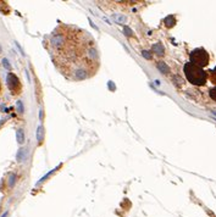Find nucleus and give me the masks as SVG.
<instances>
[{
  "label": "nucleus",
  "instance_id": "1",
  "mask_svg": "<svg viewBox=\"0 0 216 217\" xmlns=\"http://www.w3.org/2000/svg\"><path fill=\"white\" fill-rule=\"evenodd\" d=\"M55 65L67 78L81 81L97 73L98 50L90 34L73 26H61L50 38Z\"/></svg>",
  "mask_w": 216,
  "mask_h": 217
},
{
  "label": "nucleus",
  "instance_id": "2",
  "mask_svg": "<svg viewBox=\"0 0 216 217\" xmlns=\"http://www.w3.org/2000/svg\"><path fill=\"white\" fill-rule=\"evenodd\" d=\"M184 74L188 82L194 85H204L206 83L208 73L199 66L194 65L192 62H187L184 65Z\"/></svg>",
  "mask_w": 216,
  "mask_h": 217
},
{
  "label": "nucleus",
  "instance_id": "3",
  "mask_svg": "<svg viewBox=\"0 0 216 217\" xmlns=\"http://www.w3.org/2000/svg\"><path fill=\"white\" fill-rule=\"evenodd\" d=\"M190 62L194 63V65L199 66V67H205L209 63V54L206 52L205 49L203 48H197L190 52Z\"/></svg>",
  "mask_w": 216,
  "mask_h": 217
},
{
  "label": "nucleus",
  "instance_id": "4",
  "mask_svg": "<svg viewBox=\"0 0 216 217\" xmlns=\"http://www.w3.org/2000/svg\"><path fill=\"white\" fill-rule=\"evenodd\" d=\"M6 82H8V87H9V89L12 92V93H19L20 90V81L19 78L16 77V76L14 73H9L8 74V78H6Z\"/></svg>",
  "mask_w": 216,
  "mask_h": 217
},
{
  "label": "nucleus",
  "instance_id": "5",
  "mask_svg": "<svg viewBox=\"0 0 216 217\" xmlns=\"http://www.w3.org/2000/svg\"><path fill=\"white\" fill-rule=\"evenodd\" d=\"M16 139H17V142H19V144H23V142H25V133H23L22 130H17Z\"/></svg>",
  "mask_w": 216,
  "mask_h": 217
},
{
  "label": "nucleus",
  "instance_id": "6",
  "mask_svg": "<svg viewBox=\"0 0 216 217\" xmlns=\"http://www.w3.org/2000/svg\"><path fill=\"white\" fill-rule=\"evenodd\" d=\"M27 156V150L26 149H20L19 152H17V160L19 161H23Z\"/></svg>",
  "mask_w": 216,
  "mask_h": 217
},
{
  "label": "nucleus",
  "instance_id": "7",
  "mask_svg": "<svg viewBox=\"0 0 216 217\" xmlns=\"http://www.w3.org/2000/svg\"><path fill=\"white\" fill-rule=\"evenodd\" d=\"M37 139L39 143H42V140H43V127L42 126H39L37 130Z\"/></svg>",
  "mask_w": 216,
  "mask_h": 217
},
{
  "label": "nucleus",
  "instance_id": "8",
  "mask_svg": "<svg viewBox=\"0 0 216 217\" xmlns=\"http://www.w3.org/2000/svg\"><path fill=\"white\" fill-rule=\"evenodd\" d=\"M165 23H166V26L167 27H171L175 25V19H173V16H168L167 19L165 20Z\"/></svg>",
  "mask_w": 216,
  "mask_h": 217
},
{
  "label": "nucleus",
  "instance_id": "9",
  "mask_svg": "<svg viewBox=\"0 0 216 217\" xmlns=\"http://www.w3.org/2000/svg\"><path fill=\"white\" fill-rule=\"evenodd\" d=\"M153 50L156 51L157 54H162V52H164V48L161 46V44H155V45L153 46Z\"/></svg>",
  "mask_w": 216,
  "mask_h": 217
},
{
  "label": "nucleus",
  "instance_id": "10",
  "mask_svg": "<svg viewBox=\"0 0 216 217\" xmlns=\"http://www.w3.org/2000/svg\"><path fill=\"white\" fill-rule=\"evenodd\" d=\"M114 19L117 21V23H125L126 22V17L125 16H120V15H114Z\"/></svg>",
  "mask_w": 216,
  "mask_h": 217
},
{
  "label": "nucleus",
  "instance_id": "11",
  "mask_svg": "<svg viewBox=\"0 0 216 217\" xmlns=\"http://www.w3.org/2000/svg\"><path fill=\"white\" fill-rule=\"evenodd\" d=\"M209 94H210V98H211L213 100H215V101H216V87H215V88H213V89H210Z\"/></svg>",
  "mask_w": 216,
  "mask_h": 217
},
{
  "label": "nucleus",
  "instance_id": "12",
  "mask_svg": "<svg viewBox=\"0 0 216 217\" xmlns=\"http://www.w3.org/2000/svg\"><path fill=\"white\" fill-rule=\"evenodd\" d=\"M16 106H17V111H19L20 114H22L23 112V105H22V103L21 101H17Z\"/></svg>",
  "mask_w": 216,
  "mask_h": 217
},
{
  "label": "nucleus",
  "instance_id": "13",
  "mask_svg": "<svg viewBox=\"0 0 216 217\" xmlns=\"http://www.w3.org/2000/svg\"><path fill=\"white\" fill-rule=\"evenodd\" d=\"M157 67H159V68L161 70V71H164V70H165L166 72H168V67H167L166 65H164V63H162V62H159V65H157Z\"/></svg>",
  "mask_w": 216,
  "mask_h": 217
},
{
  "label": "nucleus",
  "instance_id": "14",
  "mask_svg": "<svg viewBox=\"0 0 216 217\" xmlns=\"http://www.w3.org/2000/svg\"><path fill=\"white\" fill-rule=\"evenodd\" d=\"M209 73H210V78H211L213 83H215V84H216V73H215L214 71H209Z\"/></svg>",
  "mask_w": 216,
  "mask_h": 217
},
{
  "label": "nucleus",
  "instance_id": "15",
  "mask_svg": "<svg viewBox=\"0 0 216 217\" xmlns=\"http://www.w3.org/2000/svg\"><path fill=\"white\" fill-rule=\"evenodd\" d=\"M3 62H4V66H5V67H6V68H10V63H9V61H8V59H4Z\"/></svg>",
  "mask_w": 216,
  "mask_h": 217
},
{
  "label": "nucleus",
  "instance_id": "16",
  "mask_svg": "<svg viewBox=\"0 0 216 217\" xmlns=\"http://www.w3.org/2000/svg\"><path fill=\"white\" fill-rule=\"evenodd\" d=\"M14 183H15V174L10 177V185H14Z\"/></svg>",
  "mask_w": 216,
  "mask_h": 217
},
{
  "label": "nucleus",
  "instance_id": "17",
  "mask_svg": "<svg viewBox=\"0 0 216 217\" xmlns=\"http://www.w3.org/2000/svg\"><path fill=\"white\" fill-rule=\"evenodd\" d=\"M143 55H144L145 57H148V59H150V55L148 54V52H147V51H144V52H143Z\"/></svg>",
  "mask_w": 216,
  "mask_h": 217
},
{
  "label": "nucleus",
  "instance_id": "18",
  "mask_svg": "<svg viewBox=\"0 0 216 217\" xmlns=\"http://www.w3.org/2000/svg\"><path fill=\"white\" fill-rule=\"evenodd\" d=\"M6 216H8V212H5V214H4V215H3L1 217H6Z\"/></svg>",
  "mask_w": 216,
  "mask_h": 217
},
{
  "label": "nucleus",
  "instance_id": "19",
  "mask_svg": "<svg viewBox=\"0 0 216 217\" xmlns=\"http://www.w3.org/2000/svg\"><path fill=\"white\" fill-rule=\"evenodd\" d=\"M213 114H214V115L216 116V111H213Z\"/></svg>",
  "mask_w": 216,
  "mask_h": 217
},
{
  "label": "nucleus",
  "instance_id": "20",
  "mask_svg": "<svg viewBox=\"0 0 216 217\" xmlns=\"http://www.w3.org/2000/svg\"><path fill=\"white\" fill-rule=\"evenodd\" d=\"M214 72H215V73H216V66H215V68H214Z\"/></svg>",
  "mask_w": 216,
  "mask_h": 217
}]
</instances>
